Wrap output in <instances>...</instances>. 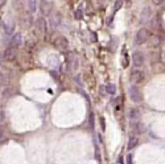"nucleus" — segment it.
<instances>
[{
  "label": "nucleus",
  "instance_id": "nucleus-26",
  "mask_svg": "<svg viewBox=\"0 0 165 164\" xmlns=\"http://www.w3.org/2000/svg\"><path fill=\"white\" fill-rule=\"evenodd\" d=\"M5 2H6V1H0V6H1V5H4Z\"/></svg>",
  "mask_w": 165,
  "mask_h": 164
},
{
  "label": "nucleus",
  "instance_id": "nucleus-23",
  "mask_svg": "<svg viewBox=\"0 0 165 164\" xmlns=\"http://www.w3.org/2000/svg\"><path fill=\"white\" fill-rule=\"evenodd\" d=\"M153 2H154V4H155V5H162V4H163V0H157V1H156V0H154V1H153Z\"/></svg>",
  "mask_w": 165,
  "mask_h": 164
},
{
  "label": "nucleus",
  "instance_id": "nucleus-9",
  "mask_svg": "<svg viewBox=\"0 0 165 164\" xmlns=\"http://www.w3.org/2000/svg\"><path fill=\"white\" fill-rule=\"evenodd\" d=\"M15 29V22L13 18L10 17H7L5 21H4V30H5V33L9 35L13 33V31Z\"/></svg>",
  "mask_w": 165,
  "mask_h": 164
},
{
  "label": "nucleus",
  "instance_id": "nucleus-3",
  "mask_svg": "<svg viewBox=\"0 0 165 164\" xmlns=\"http://www.w3.org/2000/svg\"><path fill=\"white\" fill-rule=\"evenodd\" d=\"M16 54H17V50L15 48L9 46L2 53V60H5V61H11V60H14L16 58Z\"/></svg>",
  "mask_w": 165,
  "mask_h": 164
},
{
  "label": "nucleus",
  "instance_id": "nucleus-22",
  "mask_svg": "<svg viewBox=\"0 0 165 164\" xmlns=\"http://www.w3.org/2000/svg\"><path fill=\"white\" fill-rule=\"evenodd\" d=\"M101 126H102V129L104 130L105 129V122H104V118L101 117Z\"/></svg>",
  "mask_w": 165,
  "mask_h": 164
},
{
  "label": "nucleus",
  "instance_id": "nucleus-25",
  "mask_svg": "<svg viewBox=\"0 0 165 164\" xmlns=\"http://www.w3.org/2000/svg\"><path fill=\"white\" fill-rule=\"evenodd\" d=\"M2 139V133H1V130H0V140Z\"/></svg>",
  "mask_w": 165,
  "mask_h": 164
},
{
  "label": "nucleus",
  "instance_id": "nucleus-6",
  "mask_svg": "<svg viewBox=\"0 0 165 164\" xmlns=\"http://www.w3.org/2000/svg\"><path fill=\"white\" fill-rule=\"evenodd\" d=\"M52 7H53V2L52 1H46V0H43L40 2V10L43 15H49L52 10Z\"/></svg>",
  "mask_w": 165,
  "mask_h": 164
},
{
  "label": "nucleus",
  "instance_id": "nucleus-4",
  "mask_svg": "<svg viewBox=\"0 0 165 164\" xmlns=\"http://www.w3.org/2000/svg\"><path fill=\"white\" fill-rule=\"evenodd\" d=\"M144 77H145L144 71H143V70H140V69H138V68L132 69L131 75H130V79H131V82H134V83L141 82V81L144 79Z\"/></svg>",
  "mask_w": 165,
  "mask_h": 164
},
{
  "label": "nucleus",
  "instance_id": "nucleus-13",
  "mask_svg": "<svg viewBox=\"0 0 165 164\" xmlns=\"http://www.w3.org/2000/svg\"><path fill=\"white\" fill-rule=\"evenodd\" d=\"M23 42V36L21 33H16L14 36L11 37V42H10V46L11 48H17V46H19V45L22 44Z\"/></svg>",
  "mask_w": 165,
  "mask_h": 164
},
{
  "label": "nucleus",
  "instance_id": "nucleus-21",
  "mask_svg": "<svg viewBox=\"0 0 165 164\" xmlns=\"http://www.w3.org/2000/svg\"><path fill=\"white\" fill-rule=\"evenodd\" d=\"M4 121H5V112L0 110V122H4Z\"/></svg>",
  "mask_w": 165,
  "mask_h": 164
},
{
  "label": "nucleus",
  "instance_id": "nucleus-12",
  "mask_svg": "<svg viewBox=\"0 0 165 164\" xmlns=\"http://www.w3.org/2000/svg\"><path fill=\"white\" fill-rule=\"evenodd\" d=\"M128 117H129L130 121H131V123H136V122H139L138 120L140 118V111L138 110V109H131L129 111V114H128Z\"/></svg>",
  "mask_w": 165,
  "mask_h": 164
},
{
  "label": "nucleus",
  "instance_id": "nucleus-18",
  "mask_svg": "<svg viewBox=\"0 0 165 164\" xmlns=\"http://www.w3.org/2000/svg\"><path fill=\"white\" fill-rule=\"evenodd\" d=\"M105 91H106V93H108V94L113 95V94H115V91H116V88H115V85H113V84H108V85H106V87H105Z\"/></svg>",
  "mask_w": 165,
  "mask_h": 164
},
{
  "label": "nucleus",
  "instance_id": "nucleus-8",
  "mask_svg": "<svg viewBox=\"0 0 165 164\" xmlns=\"http://www.w3.org/2000/svg\"><path fill=\"white\" fill-rule=\"evenodd\" d=\"M67 62H68V66L70 67L71 70H76L78 68V59L75 56V53L69 52L67 54Z\"/></svg>",
  "mask_w": 165,
  "mask_h": 164
},
{
  "label": "nucleus",
  "instance_id": "nucleus-1",
  "mask_svg": "<svg viewBox=\"0 0 165 164\" xmlns=\"http://www.w3.org/2000/svg\"><path fill=\"white\" fill-rule=\"evenodd\" d=\"M149 36V32L147 29H141L138 31V33L136 34L135 37V43L136 44H143L147 41V39Z\"/></svg>",
  "mask_w": 165,
  "mask_h": 164
},
{
  "label": "nucleus",
  "instance_id": "nucleus-20",
  "mask_svg": "<svg viewBox=\"0 0 165 164\" xmlns=\"http://www.w3.org/2000/svg\"><path fill=\"white\" fill-rule=\"evenodd\" d=\"M74 15H75V18H76V19H80V18L83 17V14H81V10H80V9L76 10Z\"/></svg>",
  "mask_w": 165,
  "mask_h": 164
},
{
  "label": "nucleus",
  "instance_id": "nucleus-5",
  "mask_svg": "<svg viewBox=\"0 0 165 164\" xmlns=\"http://www.w3.org/2000/svg\"><path fill=\"white\" fill-rule=\"evenodd\" d=\"M145 61V57H144L143 52L140 51H135L132 54V63L135 67H141Z\"/></svg>",
  "mask_w": 165,
  "mask_h": 164
},
{
  "label": "nucleus",
  "instance_id": "nucleus-17",
  "mask_svg": "<svg viewBox=\"0 0 165 164\" xmlns=\"http://www.w3.org/2000/svg\"><path fill=\"white\" fill-rule=\"evenodd\" d=\"M137 144H138V138H137L136 136L130 137L129 142H128V149L135 148V147L137 146Z\"/></svg>",
  "mask_w": 165,
  "mask_h": 164
},
{
  "label": "nucleus",
  "instance_id": "nucleus-11",
  "mask_svg": "<svg viewBox=\"0 0 165 164\" xmlns=\"http://www.w3.org/2000/svg\"><path fill=\"white\" fill-rule=\"evenodd\" d=\"M151 17V9L149 7H145L140 13V23H147Z\"/></svg>",
  "mask_w": 165,
  "mask_h": 164
},
{
  "label": "nucleus",
  "instance_id": "nucleus-7",
  "mask_svg": "<svg viewBox=\"0 0 165 164\" xmlns=\"http://www.w3.org/2000/svg\"><path fill=\"white\" fill-rule=\"evenodd\" d=\"M54 45L57 46L59 50L65 51V50L68 49V46H69V42H68V40H67L65 36H59V37L56 39V41H54Z\"/></svg>",
  "mask_w": 165,
  "mask_h": 164
},
{
  "label": "nucleus",
  "instance_id": "nucleus-10",
  "mask_svg": "<svg viewBox=\"0 0 165 164\" xmlns=\"http://www.w3.org/2000/svg\"><path fill=\"white\" fill-rule=\"evenodd\" d=\"M35 29L39 33L44 34L46 32V21L44 19L43 17H39L35 22Z\"/></svg>",
  "mask_w": 165,
  "mask_h": 164
},
{
  "label": "nucleus",
  "instance_id": "nucleus-14",
  "mask_svg": "<svg viewBox=\"0 0 165 164\" xmlns=\"http://www.w3.org/2000/svg\"><path fill=\"white\" fill-rule=\"evenodd\" d=\"M22 21H23V25L24 27H31L32 24H33V18H32V15L29 13H25L22 17Z\"/></svg>",
  "mask_w": 165,
  "mask_h": 164
},
{
  "label": "nucleus",
  "instance_id": "nucleus-16",
  "mask_svg": "<svg viewBox=\"0 0 165 164\" xmlns=\"http://www.w3.org/2000/svg\"><path fill=\"white\" fill-rule=\"evenodd\" d=\"M37 1H35V0H31V1H29L27 2V7H29V10L31 14H34L36 11V9H37Z\"/></svg>",
  "mask_w": 165,
  "mask_h": 164
},
{
  "label": "nucleus",
  "instance_id": "nucleus-2",
  "mask_svg": "<svg viewBox=\"0 0 165 164\" xmlns=\"http://www.w3.org/2000/svg\"><path fill=\"white\" fill-rule=\"evenodd\" d=\"M129 96L135 103L140 102L141 98H143L141 97V93H140V91L138 90V87H137L136 85H131L129 87Z\"/></svg>",
  "mask_w": 165,
  "mask_h": 164
},
{
  "label": "nucleus",
  "instance_id": "nucleus-24",
  "mask_svg": "<svg viewBox=\"0 0 165 164\" xmlns=\"http://www.w3.org/2000/svg\"><path fill=\"white\" fill-rule=\"evenodd\" d=\"M127 163H128V164H132V158H131V156H128V160H127Z\"/></svg>",
  "mask_w": 165,
  "mask_h": 164
},
{
  "label": "nucleus",
  "instance_id": "nucleus-19",
  "mask_svg": "<svg viewBox=\"0 0 165 164\" xmlns=\"http://www.w3.org/2000/svg\"><path fill=\"white\" fill-rule=\"evenodd\" d=\"M122 4H123V1L122 0H118V1H115L114 2V11H116V10H119L120 8L122 7Z\"/></svg>",
  "mask_w": 165,
  "mask_h": 164
},
{
  "label": "nucleus",
  "instance_id": "nucleus-15",
  "mask_svg": "<svg viewBox=\"0 0 165 164\" xmlns=\"http://www.w3.org/2000/svg\"><path fill=\"white\" fill-rule=\"evenodd\" d=\"M50 22H51L52 27H58V26L60 25V23H61V15H60L59 13H56V14L51 15Z\"/></svg>",
  "mask_w": 165,
  "mask_h": 164
}]
</instances>
